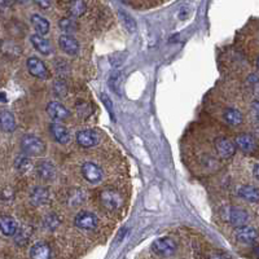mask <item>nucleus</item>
I'll return each mask as SVG.
<instances>
[{"mask_svg":"<svg viewBox=\"0 0 259 259\" xmlns=\"http://www.w3.org/2000/svg\"><path fill=\"white\" fill-rule=\"evenodd\" d=\"M22 152L26 156L30 157H41L46 152V144L42 139L34 135H26L21 141Z\"/></svg>","mask_w":259,"mask_h":259,"instance_id":"nucleus-1","label":"nucleus"},{"mask_svg":"<svg viewBox=\"0 0 259 259\" xmlns=\"http://www.w3.org/2000/svg\"><path fill=\"white\" fill-rule=\"evenodd\" d=\"M26 66H28L29 73L35 78L47 79L50 77L47 66L44 65L43 61L38 59V57H29L28 61H26Z\"/></svg>","mask_w":259,"mask_h":259,"instance_id":"nucleus-2","label":"nucleus"},{"mask_svg":"<svg viewBox=\"0 0 259 259\" xmlns=\"http://www.w3.org/2000/svg\"><path fill=\"white\" fill-rule=\"evenodd\" d=\"M175 249H176V243H175L174 240L169 237L158 238V240H156L152 243V250L156 254H158V255H171V254L175 253Z\"/></svg>","mask_w":259,"mask_h":259,"instance_id":"nucleus-3","label":"nucleus"},{"mask_svg":"<svg viewBox=\"0 0 259 259\" xmlns=\"http://www.w3.org/2000/svg\"><path fill=\"white\" fill-rule=\"evenodd\" d=\"M75 225L81 229L92 231L97 227V218L90 211H81L75 216Z\"/></svg>","mask_w":259,"mask_h":259,"instance_id":"nucleus-4","label":"nucleus"},{"mask_svg":"<svg viewBox=\"0 0 259 259\" xmlns=\"http://www.w3.org/2000/svg\"><path fill=\"white\" fill-rule=\"evenodd\" d=\"M224 218L225 220H228L231 224L236 225V227H240V225H243L247 222L249 215H247V212L242 209H237V207H228V209L225 210Z\"/></svg>","mask_w":259,"mask_h":259,"instance_id":"nucleus-5","label":"nucleus"},{"mask_svg":"<svg viewBox=\"0 0 259 259\" xmlns=\"http://www.w3.org/2000/svg\"><path fill=\"white\" fill-rule=\"evenodd\" d=\"M100 200L104 207L112 211L121 206V196L113 189H104L100 193Z\"/></svg>","mask_w":259,"mask_h":259,"instance_id":"nucleus-6","label":"nucleus"},{"mask_svg":"<svg viewBox=\"0 0 259 259\" xmlns=\"http://www.w3.org/2000/svg\"><path fill=\"white\" fill-rule=\"evenodd\" d=\"M234 236L240 242L246 243V245H254L258 241V233H256L255 229L251 227H245V225L237 227V229L234 232Z\"/></svg>","mask_w":259,"mask_h":259,"instance_id":"nucleus-7","label":"nucleus"},{"mask_svg":"<svg viewBox=\"0 0 259 259\" xmlns=\"http://www.w3.org/2000/svg\"><path fill=\"white\" fill-rule=\"evenodd\" d=\"M82 174L85 176V179L92 184L95 183H99L103 178V171L97 165H95L94 162H85L82 166Z\"/></svg>","mask_w":259,"mask_h":259,"instance_id":"nucleus-8","label":"nucleus"},{"mask_svg":"<svg viewBox=\"0 0 259 259\" xmlns=\"http://www.w3.org/2000/svg\"><path fill=\"white\" fill-rule=\"evenodd\" d=\"M47 114L55 121H64L69 118L70 112L59 101H52L47 105Z\"/></svg>","mask_w":259,"mask_h":259,"instance_id":"nucleus-9","label":"nucleus"},{"mask_svg":"<svg viewBox=\"0 0 259 259\" xmlns=\"http://www.w3.org/2000/svg\"><path fill=\"white\" fill-rule=\"evenodd\" d=\"M215 149L223 158H231L236 153V145L229 139L219 138L215 140Z\"/></svg>","mask_w":259,"mask_h":259,"instance_id":"nucleus-10","label":"nucleus"},{"mask_svg":"<svg viewBox=\"0 0 259 259\" xmlns=\"http://www.w3.org/2000/svg\"><path fill=\"white\" fill-rule=\"evenodd\" d=\"M59 44L64 52L68 53V55H72V56L73 55H77L79 51L78 42H77V39L73 38L72 35H61V37L59 38Z\"/></svg>","mask_w":259,"mask_h":259,"instance_id":"nucleus-11","label":"nucleus"},{"mask_svg":"<svg viewBox=\"0 0 259 259\" xmlns=\"http://www.w3.org/2000/svg\"><path fill=\"white\" fill-rule=\"evenodd\" d=\"M77 143L83 148H92L97 144V135L92 130H82L77 134Z\"/></svg>","mask_w":259,"mask_h":259,"instance_id":"nucleus-12","label":"nucleus"},{"mask_svg":"<svg viewBox=\"0 0 259 259\" xmlns=\"http://www.w3.org/2000/svg\"><path fill=\"white\" fill-rule=\"evenodd\" d=\"M19 227H17L16 220L10 215H0V232L4 234V236H15V233L17 232Z\"/></svg>","mask_w":259,"mask_h":259,"instance_id":"nucleus-13","label":"nucleus"},{"mask_svg":"<svg viewBox=\"0 0 259 259\" xmlns=\"http://www.w3.org/2000/svg\"><path fill=\"white\" fill-rule=\"evenodd\" d=\"M236 147H238L241 150L246 152V153H253L254 150L256 149L255 139L251 135L247 134L238 135L237 138H236Z\"/></svg>","mask_w":259,"mask_h":259,"instance_id":"nucleus-14","label":"nucleus"},{"mask_svg":"<svg viewBox=\"0 0 259 259\" xmlns=\"http://www.w3.org/2000/svg\"><path fill=\"white\" fill-rule=\"evenodd\" d=\"M51 134H52L53 139L60 144H66L69 143L70 135L68 128L65 127L61 123H52L51 125Z\"/></svg>","mask_w":259,"mask_h":259,"instance_id":"nucleus-15","label":"nucleus"},{"mask_svg":"<svg viewBox=\"0 0 259 259\" xmlns=\"http://www.w3.org/2000/svg\"><path fill=\"white\" fill-rule=\"evenodd\" d=\"M37 172L39 178L44 179V180H52L56 175V169L50 161H41L37 165Z\"/></svg>","mask_w":259,"mask_h":259,"instance_id":"nucleus-16","label":"nucleus"},{"mask_svg":"<svg viewBox=\"0 0 259 259\" xmlns=\"http://www.w3.org/2000/svg\"><path fill=\"white\" fill-rule=\"evenodd\" d=\"M16 128V119L10 110H0V130L12 132Z\"/></svg>","mask_w":259,"mask_h":259,"instance_id":"nucleus-17","label":"nucleus"},{"mask_svg":"<svg viewBox=\"0 0 259 259\" xmlns=\"http://www.w3.org/2000/svg\"><path fill=\"white\" fill-rule=\"evenodd\" d=\"M30 256L35 259L51 258V247L46 242H38L30 249Z\"/></svg>","mask_w":259,"mask_h":259,"instance_id":"nucleus-18","label":"nucleus"},{"mask_svg":"<svg viewBox=\"0 0 259 259\" xmlns=\"http://www.w3.org/2000/svg\"><path fill=\"white\" fill-rule=\"evenodd\" d=\"M32 43L37 48V51H39L43 55H51L52 53V46H51V43L47 39H44L43 35H32Z\"/></svg>","mask_w":259,"mask_h":259,"instance_id":"nucleus-19","label":"nucleus"},{"mask_svg":"<svg viewBox=\"0 0 259 259\" xmlns=\"http://www.w3.org/2000/svg\"><path fill=\"white\" fill-rule=\"evenodd\" d=\"M48 197H50V193H48L47 188L37 187L32 192V202L35 206H42L44 203H47Z\"/></svg>","mask_w":259,"mask_h":259,"instance_id":"nucleus-20","label":"nucleus"},{"mask_svg":"<svg viewBox=\"0 0 259 259\" xmlns=\"http://www.w3.org/2000/svg\"><path fill=\"white\" fill-rule=\"evenodd\" d=\"M223 117L227 121V123H229L231 126H238L242 123V114H241L240 110L234 109V108H227L223 113Z\"/></svg>","mask_w":259,"mask_h":259,"instance_id":"nucleus-21","label":"nucleus"},{"mask_svg":"<svg viewBox=\"0 0 259 259\" xmlns=\"http://www.w3.org/2000/svg\"><path fill=\"white\" fill-rule=\"evenodd\" d=\"M32 22L38 34L39 35L48 34V32H50V22L47 21V19H44V17L39 16V15H33Z\"/></svg>","mask_w":259,"mask_h":259,"instance_id":"nucleus-22","label":"nucleus"},{"mask_svg":"<svg viewBox=\"0 0 259 259\" xmlns=\"http://www.w3.org/2000/svg\"><path fill=\"white\" fill-rule=\"evenodd\" d=\"M238 194H240L242 198L247 201H251V202H258L259 200V192L256 188L250 187V185H243L238 189Z\"/></svg>","mask_w":259,"mask_h":259,"instance_id":"nucleus-23","label":"nucleus"},{"mask_svg":"<svg viewBox=\"0 0 259 259\" xmlns=\"http://www.w3.org/2000/svg\"><path fill=\"white\" fill-rule=\"evenodd\" d=\"M69 12L73 17H81L86 12L85 0H70Z\"/></svg>","mask_w":259,"mask_h":259,"instance_id":"nucleus-24","label":"nucleus"},{"mask_svg":"<svg viewBox=\"0 0 259 259\" xmlns=\"http://www.w3.org/2000/svg\"><path fill=\"white\" fill-rule=\"evenodd\" d=\"M0 48H2V52L4 55H11V56H17L20 55L21 52V48L17 46L16 43H13V42H3V43L0 44Z\"/></svg>","mask_w":259,"mask_h":259,"instance_id":"nucleus-25","label":"nucleus"},{"mask_svg":"<svg viewBox=\"0 0 259 259\" xmlns=\"http://www.w3.org/2000/svg\"><path fill=\"white\" fill-rule=\"evenodd\" d=\"M119 17H121V21L123 22V25H125V28L127 29L128 32L135 33V30H136V22H135V20L128 13L123 12V11L119 12Z\"/></svg>","mask_w":259,"mask_h":259,"instance_id":"nucleus-26","label":"nucleus"},{"mask_svg":"<svg viewBox=\"0 0 259 259\" xmlns=\"http://www.w3.org/2000/svg\"><path fill=\"white\" fill-rule=\"evenodd\" d=\"M44 224H46V227H47L50 231H53V229H56L60 225V218L56 214H48V215L46 216V219H44Z\"/></svg>","mask_w":259,"mask_h":259,"instance_id":"nucleus-27","label":"nucleus"},{"mask_svg":"<svg viewBox=\"0 0 259 259\" xmlns=\"http://www.w3.org/2000/svg\"><path fill=\"white\" fill-rule=\"evenodd\" d=\"M59 25L61 30H64L65 33H73L74 30H77V24L72 19H63Z\"/></svg>","mask_w":259,"mask_h":259,"instance_id":"nucleus-28","label":"nucleus"},{"mask_svg":"<svg viewBox=\"0 0 259 259\" xmlns=\"http://www.w3.org/2000/svg\"><path fill=\"white\" fill-rule=\"evenodd\" d=\"M53 91H55L56 96L64 97L68 94V87H66V85L63 81H56L55 85H53Z\"/></svg>","mask_w":259,"mask_h":259,"instance_id":"nucleus-29","label":"nucleus"},{"mask_svg":"<svg viewBox=\"0 0 259 259\" xmlns=\"http://www.w3.org/2000/svg\"><path fill=\"white\" fill-rule=\"evenodd\" d=\"M30 166H32L30 165V161L26 157H21V158H19L16 161V167L22 172L30 169Z\"/></svg>","mask_w":259,"mask_h":259,"instance_id":"nucleus-30","label":"nucleus"},{"mask_svg":"<svg viewBox=\"0 0 259 259\" xmlns=\"http://www.w3.org/2000/svg\"><path fill=\"white\" fill-rule=\"evenodd\" d=\"M119 82H121V74H119V73H114V74L112 75V78H110V81H109L110 87L113 88V91H116V92H119V91H118Z\"/></svg>","mask_w":259,"mask_h":259,"instance_id":"nucleus-31","label":"nucleus"},{"mask_svg":"<svg viewBox=\"0 0 259 259\" xmlns=\"http://www.w3.org/2000/svg\"><path fill=\"white\" fill-rule=\"evenodd\" d=\"M37 6H39L41 8H43V10H47V8H50L51 6V2L50 0H33Z\"/></svg>","mask_w":259,"mask_h":259,"instance_id":"nucleus-32","label":"nucleus"},{"mask_svg":"<svg viewBox=\"0 0 259 259\" xmlns=\"http://www.w3.org/2000/svg\"><path fill=\"white\" fill-rule=\"evenodd\" d=\"M103 101L106 104V106H108V109H109V112L112 113L113 112V110H112V103H110V100H109V99H108V96H103Z\"/></svg>","mask_w":259,"mask_h":259,"instance_id":"nucleus-33","label":"nucleus"},{"mask_svg":"<svg viewBox=\"0 0 259 259\" xmlns=\"http://www.w3.org/2000/svg\"><path fill=\"white\" fill-rule=\"evenodd\" d=\"M254 174H255V178L258 179V165H256L255 169H254Z\"/></svg>","mask_w":259,"mask_h":259,"instance_id":"nucleus-34","label":"nucleus"},{"mask_svg":"<svg viewBox=\"0 0 259 259\" xmlns=\"http://www.w3.org/2000/svg\"><path fill=\"white\" fill-rule=\"evenodd\" d=\"M12 2H16V3H25L26 0H12Z\"/></svg>","mask_w":259,"mask_h":259,"instance_id":"nucleus-35","label":"nucleus"},{"mask_svg":"<svg viewBox=\"0 0 259 259\" xmlns=\"http://www.w3.org/2000/svg\"><path fill=\"white\" fill-rule=\"evenodd\" d=\"M0 100H6V96H4V94H0Z\"/></svg>","mask_w":259,"mask_h":259,"instance_id":"nucleus-36","label":"nucleus"}]
</instances>
